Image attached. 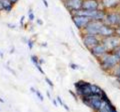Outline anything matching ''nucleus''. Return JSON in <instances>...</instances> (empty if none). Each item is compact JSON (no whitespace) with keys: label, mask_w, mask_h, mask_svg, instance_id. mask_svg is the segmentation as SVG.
I'll list each match as a JSON object with an SVG mask.
<instances>
[{"label":"nucleus","mask_w":120,"mask_h":112,"mask_svg":"<svg viewBox=\"0 0 120 112\" xmlns=\"http://www.w3.org/2000/svg\"><path fill=\"white\" fill-rule=\"evenodd\" d=\"M77 14L79 16L94 18L96 19H100L104 17V13L103 12L98 11L96 10H86V9L79 10Z\"/></svg>","instance_id":"obj_1"},{"label":"nucleus","mask_w":120,"mask_h":112,"mask_svg":"<svg viewBox=\"0 0 120 112\" xmlns=\"http://www.w3.org/2000/svg\"><path fill=\"white\" fill-rule=\"evenodd\" d=\"M102 25L99 23H90L87 27V31L90 34H97L100 32Z\"/></svg>","instance_id":"obj_2"},{"label":"nucleus","mask_w":120,"mask_h":112,"mask_svg":"<svg viewBox=\"0 0 120 112\" xmlns=\"http://www.w3.org/2000/svg\"><path fill=\"white\" fill-rule=\"evenodd\" d=\"M82 7L86 10H96L98 7V3L95 0H87L83 2Z\"/></svg>","instance_id":"obj_3"},{"label":"nucleus","mask_w":120,"mask_h":112,"mask_svg":"<svg viewBox=\"0 0 120 112\" xmlns=\"http://www.w3.org/2000/svg\"><path fill=\"white\" fill-rule=\"evenodd\" d=\"M75 24L78 28H81L89 22V18L84 16H75L73 19Z\"/></svg>","instance_id":"obj_4"},{"label":"nucleus","mask_w":120,"mask_h":112,"mask_svg":"<svg viewBox=\"0 0 120 112\" xmlns=\"http://www.w3.org/2000/svg\"><path fill=\"white\" fill-rule=\"evenodd\" d=\"M120 58L117 56H109L104 59V64L107 66H111L116 64Z\"/></svg>","instance_id":"obj_5"},{"label":"nucleus","mask_w":120,"mask_h":112,"mask_svg":"<svg viewBox=\"0 0 120 112\" xmlns=\"http://www.w3.org/2000/svg\"><path fill=\"white\" fill-rule=\"evenodd\" d=\"M67 5L73 9H79L82 7V3L81 0H69Z\"/></svg>","instance_id":"obj_6"},{"label":"nucleus","mask_w":120,"mask_h":112,"mask_svg":"<svg viewBox=\"0 0 120 112\" xmlns=\"http://www.w3.org/2000/svg\"><path fill=\"white\" fill-rule=\"evenodd\" d=\"M120 44V40L117 38H111L107 40L105 43V46L109 48H113Z\"/></svg>","instance_id":"obj_7"},{"label":"nucleus","mask_w":120,"mask_h":112,"mask_svg":"<svg viewBox=\"0 0 120 112\" xmlns=\"http://www.w3.org/2000/svg\"><path fill=\"white\" fill-rule=\"evenodd\" d=\"M98 41L93 36H87L84 39V43L89 46H93L97 44Z\"/></svg>","instance_id":"obj_8"},{"label":"nucleus","mask_w":120,"mask_h":112,"mask_svg":"<svg viewBox=\"0 0 120 112\" xmlns=\"http://www.w3.org/2000/svg\"><path fill=\"white\" fill-rule=\"evenodd\" d=\"M101 35H104V36H109L112 34L113 31L111 29L109 28V27L105 26H102L101 28L100 32Z\"/></svg>","instance_id":"obj_9"},{"label":"nucleus","mask_w":120,"mask_h":112,"mask_svg":"<svg viewBox=\"0 0 120 112\" xmlns=\"http://www.w3.org/2000/svg\"><path fill=\"white\" fill-rule=\"evenodd\" d=\"M119 16L118 15H116V14H111V15L108 16V21H109L110 23L111 24H116L119 21Z\"/></svg>","instance_id":"obj_10"},{"label":"nucleus","mask_w":120,"mask_h":112,"mask_svg":"<svg viewBox=\"0 0 120 112\" xmlns=\"http://www.w3.org/2000/svg\"><path fill=\"white\" fill-rule=\"evenodd\" d=\"M2 7L5 10H10L11 9V2L9 0H0Z\"/></svg>","instance_id":"obj_11"},{"label":"nucleus","mask_w":120,"mask_h":112,"mask_svg":"<svg viewBox=\"0 0 120 112\" xmlns=\"http://www.w3.org/2000/svg\"><path fill=\"white\" fill-rule=\"evenodd\" d=\"M118 2V0H103V4L107 7H111L116 5Z\"/></svg>","instance_id":"obj_12"},{"label":"nucleus","mask_w":120,"mask_h":112,"mask_svg":"<svg viewBox=\"0 0 120 112\" xmlns=\"http://www.w3.org/2000/svg\"><path fill=\"white\" fill-rule=\"evenodd\" d=\"M93 51L96 54H101L105 51V48L103 46H96V47L94 48Z\"/></svg>","instance_id":"obj_13"},{"label":"nucleus","mask_w":120,"mask_h":112,"mask_svg":"<svg viewBox=\"0 0 120 112\" xmlns=\"http://www.w3.org/2000/svg\"><path fill=\"white\" fill-rule=\"evenodd\" d=\"M31 58H32V61L34 62V64H38V58H36L35 56H32Z\"/></svg>","instance_id":"obj_14"},{"label":"nucleus","mask_w":120,"mask_h":112,"mask_svg":"<svg viewBox=\"0 0 120 112\" xmlns=\"http://www.w3.org/2000/svg\"><path fill=\"white\" fill-rule=\"evenodd\" d=\"M35 65H36V68H37L38 69V70H39V71L40 72H41V73H42V74H44V72H43V70H42V69L41 68V66H40V65H39L38 64H35Z\"/></svg>","instance_id":"obj_15"},{"label":"nucleus","mask_w":120,"mask_h":112,"mask_svg":"<svg viewBox=\"0 0 120 112\" xmlns=\"http://www.w3.org/2000/svg\"><path fill=\"white\" fill-rule=\"evenodd\" d=\"M46 81L48 83V84H49V85H51V86H53V84H52V82L51 81H50V80L49 79H48V78H46Z\"/></svg>","instance_id":"obj_16"},{"label":"nucleus","mask_w":120,"mask_h":112,"mask_svg":"<svg viewBox=\"0 0 120 112\" xmlns=\"http://www.w3.org/2000/svg\"><path fill=\"white\" fill-rule=\"evenodd\" d=\"M29 19H30V20H31V21H32V20L34 19V14H33L32 13H31V14H29Z\"/></svg>","instance_id":"obj_17"},{"label":"nucleus","mask_w":120,"mask_h":112,"mask_svg":"<svg viewBox=\"0 0 120 112\" xmlns=\"http://www.w3.org/2000/svg\"><path fill=\"white\" fill-rule=\"evenodd\" d=\"M28 46H29V47L30 49H32V46H33L32 42H31L30 41H29V42H28Z\"/></svg>","instance_id":"obj_18"},{"label":"nucleus","mask_w":120,"mask_h":112,"mask_svg":"<svg viewBox=\"0 0 120 112\" xmlns=\"http://www.w3.org/2000/svg\"><path fill=\"white\" fill-rule=\"evenodd\" d=\"M116 56H117L118 58H120V49L118 50V52H117V55H116Z\"/></svg>","instance_id":"obj_19"},{"label":"nucleus","mask_w":120,"mask_h":112,"mask_svg":"<svg viewBox=\"0 0 120 112\" xmlns=\"http://www.w3.org/2000/svg\"><path fill=\"white\" fill-rule=\"evenodd\" d=\"M9 1H10L11 3H15V2H16L18 0H9Z\"/></svg>","instance_id":"obj_20"},{"label":"nucleus","mask_w":120,"mask_h":112,"mask_svg":"<svg viewBox=\"0 0 120 112\" xmlns=\"http://www.w3.org/2000/svg\"><path fill=\"white\" fill-rule=\"evenodd\" d=\"M117 33H118L119 35H120V29H118V30H117Z\"/></svg>","instance_id":"obj_21"},{"label":"nucleus","mask_w":120,"mask_h":112,"mask_svg":"<svg viewBox=\"0 0 120 112\" xmlns=\"http://www.w3.org/2000/svg\"><path fill=\"white\" fill-rule=\"evenodd\" d=\"M118 79H119V80L120 81V75H119V77H118Z\"/></svg>","instance_id":"obj_22"}]
</instances>
